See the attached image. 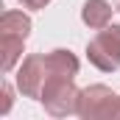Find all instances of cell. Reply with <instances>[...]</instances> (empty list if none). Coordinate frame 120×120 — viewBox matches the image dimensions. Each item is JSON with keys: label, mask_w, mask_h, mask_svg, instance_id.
<instances>
[{"label": "cell", "mask_w": 120, "mask_h": 120, "mask_svg": "<svg viewBox=\"0 0 120 120\" xmlns=\"http://www.w3.org/2000/svg\"><path fill=\"white\" fill-rule=\"evenodd\" d=\"M78 115H81L84 120L120 117V95H115L106 84H92V87H87V90H81Z\"/></svg>", "instance_id": "4"}, {"label": "cell", "mask_w": 120, "mask_h": 120, "mask_svg": "<svg viewBox=\"0 0 120 120\" xmlns=\"http://www.w3.org/2000/svg\"><path fill=\"white\" fill-rule=\"evenodd\" d=\"M87 59L103 73L117 70L120 67V25H106L92 36L87 42Z\"/></svg>", "instance_id": "3"}, {"label": "cell", "mask_w": 120, "mask_h": 120, "mask_svg": "<svg viewBox=\"0 0 120 120\" xmlns=\"http://www.w3.org/2000/svg\"><path fill=\"white\" fill-rule=\"evenodd\" d=\"M78 101H81V90L75 87V78L59 75V73H48L45 90L39 95V103L45 106L48 115H53V117L78 115Z\"/></svg>", "instance_id": "2"}, {"label": "cell", "mask_w": 120, "mask_h": 120, "mask_svg": "<svg viewBox=\"0 0 120 120\" xmlns=\"http://www.w3.org/2000/svg\"><path fill=\"white\" fill-rule=\"evenodd\" d=\"M115 8H117V11H120V0H115Z\"/></svg>", "instance_id": "9"}, {"label": "cell", "mask_w": 120, "mask_h": 120, "mask_svg": "<svg viewBox=\"0 0 120 120\" xmlns=\"http://www.w3.org/2000/svg\"><path fill=\"white\" fill-rule=\"evenodd\" d=\"M31 34V17L22 11H3L0 17V67L3 73H11L14 64L22 56V45Z\"/></svg>", "instance_id": "1"}, {"label": "cell", "mask_w": 120, "mask_h": 120, "mask_svg": "<svg viewBox=\"0 0 120 120\" xmlns=\"http://www.w3.org/2000/svg\"><path fill=\"white\" fill-rule=\"evenodd\" d=\"M20 3H22L25 8H34V11H36V8H45L50 0H20Z\"/></svg>", "instance_id": "8"}, {"label": "cell", "mask_w": 120, "mask_h": 120, "mask_svg": "<svg viewBox=\"0 0 120 120\" xmlns=\"http://www.w3.org/2000/svg\"><path fill=\"white\" fill-rule=\"evenodd\" d=\"M8 109H11V84H8V81H3V106H0V112L6 115Z\"/></svg>", "instance_id": "7"}, {"label": "cell", "mask_w": 120, "mask_h": 120, "mask_svg": "<svg viewBox=\"0 0 120 120\" xmlns=\"http://www.w3.org/2000/svg\"><path fill=\"white\" fill-rule=\"evenodd\" d=\"M45 81H48V61L45 53H31L22 59L20 70H17V90L22 92L25 98L39 101V95L45 90Z\"/></svg>", "instance_id": "5"}, {"label": "cell", "mask_w": 120, "mask_h": 120, "mask_svg": "<svg viewBox=\"0 0 120 120\" xmlns=\"http://www.w3.org/2000/svg\"><path fill=\"white\" fill-rule=\"evenodd\" d=\"M117 8H112L109 0H87L84 8H81V20L90 25V28H106L112 22V14Z\"/></svg>", "instance_id": "6"}]
</instances>
